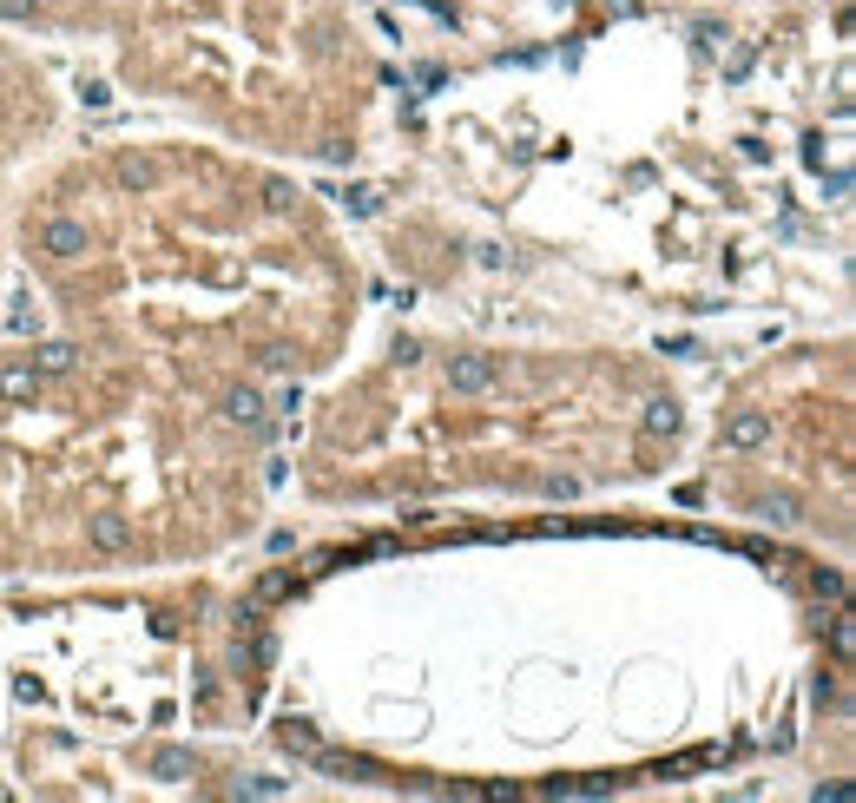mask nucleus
<instances>
[{"instance_id": "f257e3e1", "label": "nucleus", "mask_w": 856, "mask_h": 803, "mask_svg": "<svg viewBox=\"0 0 856 803\" xmlns=\"http://www.w3.org/2000/svg\"><path fill=\"white\" fill-rule=\"evenodd\" d=\"M20 251L73 330L257 415L264 376H310L349 323V264L303 191L218 152L152 145L53 172Z\"/></svg>"}, {"instance_id": "f03ea898", "label": "nucleus", "mask_w": 856, "mask_h": 803, "mask_svg": "<svg viewBox=\"0 0 856 803\" xmlns=\"http://www.w3.org/2000/svg\"><path fill=\"white\" fill-rule=\"evenodd\" d=\"M0 20L106 40L139 93L270 152H343L369 86L343 0H0Z\"/></svg>"}]
</instances>
